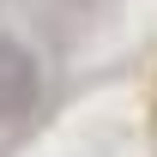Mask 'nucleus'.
<instances>
[{
  "instance_id": "obj_1",
  "label": "nucleus",
  "mask_w": 157,
  "mask_h": 157,
  "mask_svg": "<svg viewBox=\"0 0 157 157\" xmlns=\"http://www.w3.org/2000/svg\"><path fill=\"white\" fill-rule=\"evenodd\" d=\"M42 103V60L30 42L0 36V121H30Z\"/></svg>"
}]
</instances>
